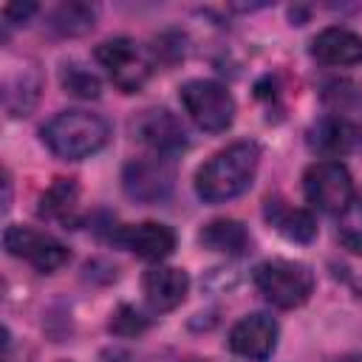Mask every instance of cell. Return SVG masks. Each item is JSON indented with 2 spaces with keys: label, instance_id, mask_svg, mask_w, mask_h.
<instances>
[{
  "label": "cell",
  "instance_id": "cell-1",
  "mask_svg": "<svg viewBox=\"0 0 362 362\" xmlns=\"http://www.w3.org/2000/svg\"><path fill=\"white\" fill-rule=\"evenodd\" d=\"M260 164V147L255 141H238L226 150L215 153L198 173H195V192L206 204H221L238 198L249 189Z\"/></svg>",
  "mask_w": 362,
  "mask_h": 362
},
{
  "label": "cell",
  "instance_id": "cell-2",
  "mask_svg": "<svg viewBox=\"0 0 362 362\" xmlns=\"http://www.w3.org/2000/svg\"><path fill=\"white\" fill-rule=\"evenodd\" d=\"M110 139V124L90 110H62L42 127L45 147L68 161H79L102 150Z\"/></svg>",
  "mask_w": 362,
  "mask_h": 362
},
{
  "label": "cell",
  "instance_id": "cell-3",
  "mask_svg": "<svg viewBox=\"0 0 362 362\" xmlns=\"http://www.w3.org/2000/svg\"><path fill=\"white\" fill-rule=\"evenodd\" d=\"M257 291L277 308H297L314 291V274L297 260H266L255 269Z\"/></svg>",
  "mask_w": 362,
  "mask_h": 362
},
{
  "label": "cell",
  "instance_id": "cell-4",
  "mask_svg": "<svg viewBox=\"0 0 362 362\" xmlns=\"http://www.w3.org/2000/svg\"><path fill=\"white\" fill-rule=\"evenodd\" d=\"M181 105L187 110V116L209 133H221L232 124L235 119V99L232 93L212 79H189L181 85L178 90Z\"/></svg>",
  "mask_w": 362,
  "mask_h": 362
},
{
  "label": "cell",
  "instance_id": "cell-5",
  "mask_svg": "<svg viewBox=\"0 0 362 362\" xmlns=\"http://www.w3.org/2000/svg\"><path fill=\"white\" fill-rule=\"evenodd\" d=\"M303 192L314 209L325 215H342L354 201V181L345 164L317 161L303 175Z\"/></svg>",
  "mask_w": 362,
  "mask_h": 362
},
{
  "label": "cell",
  "instance_id": "cell-6",
  "mask_svg": "<svg viewBox=\"0 0 362 362\" xmlns=\"http://www.w3.org/2000/svg\"><path fill=\"white\" fill-rule=\"evenodd\" d=\"M96 59L107 71L110 82L124 93L139 90L150 76V57L139 48V42H133L127 37L105 40L96 48Z\"/></svg>",
  "mask_w": 362,
  "mask_h": 362
},
{
  "label": "cell",
  "instance_id": "cell-7",
  "mask_svg": "<svg viewBox=\"0 0 362 362\" xmlns=\"http://www.w3.org/2000/svg\"><path fill=\"white\" fill-rule=\"evenodd\" d=\"M3 246L11 257L31 263L37 272H54L62 263H68V249L48 232H40L31 226H17V223L8 226L3 235Z\"/></svg>",
  "mask_w": 362,
  "mask_h": 362
},
{
  "label": "cell",
  "instance_id": "cell-8",
  "mask_svg": "<svg viewBox=\"0 0 362 362\" xmlns=\"http://www.w3.org/2000/svg\"><path fill=\"white\" fill-rule=\"evenodd\" d=\"M175 173L164 156H147V158H133L124 164L122 173V187L133 201L141 204H156L164 201L173 192Z\"/></svg>",
  "mask_w": 362,
  "mask_h": 362
},
{
  "label": "cell",
  "instance_id": "cell-9",
  "mask_svg": "<svg viewBox=\"0 0 362 362\" xmlns=\"http://www.w3.org/2000/svg\"><path fill=\"white\" fill-rule=\"evenodd\" d=\"M133 133L141 144H147L156 156H175L187 147V130L184 124L178 122L175 113L164 110V107H153V110H144L136 122H133Z\"/></svg>",
  "mask_w": 362,
  "mask_h": 362
},
{
  "label": "cell",
  "instance_id": "cell-10",
  "mask_svg": "<svg viewBox=\"0 0 362 362\" xmlns=\"http://www.w3.org/2000/svg\"><path fill=\"white\" fill-rule=\"evenodd\" d=\"M277 345V322L269 314H249L229 331V348L252 362H266Z\"/></svg>",
  "mask_w": 362,
  "mask_h": 362
},
{
  "label": "cell",
  "instance_id": "cell-11",
  "mask_svg": "<svg viewBox=\"0 0 362 362\" xmlns=\"http://www.w3.org/2000/svg\"><path fill=\"white\" fill-rule=\"evenodd\" d=\"M113 240L122 243L124 249H130L133 255L144 257V260H161L175 249V232L164 223H156V221L119 226L113 232Z\"/></svg>",
  "mask_w": 362,
  "mask_h": 362
},
{
  "label": "cell",
  "instance_id": "cell-12",
  "mask_svg": "<svg viewBox=\"0 0 362 362\" xmlns=\"http://www.w3.org/2000/svg\"><path fill=\"white\" fill-rule=\"evenodd\" d=\"M141 288H144V300L150 303L153 311H173L175 305L184 303V297L189 291V277L184 269L156 266V269L144 272Z\"/></svg>",
  "mask_w": 362,
  "mask_h": 362
},
{
  "label": "cell",
  "instance_id": "cell-13",
  "mask_svg": "<svg viewBox=\"0 0 362 362\" xmlns=\"http://www.w3.org/2000/svg\"><path fill=\"white\" fill-rule=\"evenodd\" d=\"M311 57L322 65H356L362 62V37L331 25L311 40Z\"/></svg>",
  "mask_w": 362,
  "mask_h": 362
},
{
  "label": "cell",
  "instance_id": "cell-14",
  "mask_svg": "<svg viewBox=\"0 0 362 362\" xmlns=\"http://www.w3.org/2000/svg\"><path fill=\"white\" fill-rule=\"evenodd\" d=\"M266 221L288 240L294 243H308L317 238V221L308 209H297L291 204H286L283 198H269L263 206Z\"/></svg>",
  "mask_w": 362,
  "mask_h": 362
},
{
  "label": "cell",
  "instance_id": "cell-15",
  "mask_svg": "<svg viewBox=\"0 0 362 362\" xmlns=\"http://www.w3.org/2000/svg\"><path fill=\"white\" fill-rule=\"evenodd\" d=\"M198 240L204 249L209 252H221V255H246L249 246H252V235L246 232V226L240 221H232V218H215L209 221L201 232H198Z\"/></svg>",
  "mask_w": 362,
  "mask_h": 362
},
{
  "label": "cell",
  "instance_id": "cell-16",
  "mask_svg": "<svg viewBox=\"0 0 362 362\" xmlns=\"http://www.w3.org/2000/svg\"><path fill=\"white\" fill-rule=\"evenodd\" d=\"M79 187L74 178H57L40 198V215L54 221H71L76 212Z\"/></svg>",
  "mask_w": 362,
  "mask_h": 362
},
{
  "label": "cell",
  "instance_id": "cell-17",
  "mask_svg": "<svg viewBox=\"0 0 362 362\" xmlns=\"http://www.w3.org/2000/svg\"><path fill=\"white\" fill-rule=\"evenodd\" d=\"M93 20H96V11L88 3H62L51 11L48 25L62 37H76V34L90 31Z\"/></svg>",
  "mask_w": 362,
  "mask_h": 362
},
{
  "label": "cell",
  "instance_id": "cell-18",
  "mask_svg": "<svg viewBox=\"0 0 362 362\" xmlns=\"http://www.w3.org/2000/svg\"><path fill=\"white\" fill-rule=\"evenodd\" d=\"M351 139H354V133H351V127H348L345 122H339V119H325V122H320V124L311 130L308 144H311L317 153L337 156V153H345V150L351 147Z\"/></svg>",
  "mask_w": 362,
  "mask_h": 362
},
{
  "label": "cell",
  "instance_id": "cell-19",
  "mask_svg": "<svg viewBox=\"0 0 362 362\" xmlns=\"http://www.w3.org/2000/svg\"><path fill=\"white\" fill-rule=\"evenodd\" d=\"M59 79H62V88L68 93L79 96V99H96L99 96V79L90 71H85L82 65H74V62L65 65L62 74H59Z\"/></svg>",
  "mask_w": 362,
  "mask_h": 362
},
{
  "label": "cell",
  "instance_id": "cell-20",
  "mask_svg": "<svg viewBox=\"0 0 362 362\" xmlns=\"http://www.w3.org/2000/svg\"><path fill=\"white\" fill-rule=\"evenodd\" d=\"M147 328V317H141L133 305H119L110 314V331L119 337H136Z\"/></svg>",
  "mask_w": 362,
  "mask_h": 362
},
{
  "label": "cell",
  "instance_id": "cell-21",
  "mask_svg": "<svg viewBox=\"0 0 362 362\" xmlns=\"http://www.w3.org/2000/svg\"><path fill=\"white\" fill-rule=\"evenodd\" d=\"M34 8H37L34 3H8V6L3 8V17H6L8 23H23Z\"/></svg>",
  "mask_w": 362,
  "mask_h": 362
},
{
  "label": "cell",
  "instance_id": "cell-22",
  "mask_svg": "<svg viewBox=\"0 0 362 362\" xmlns=\"http://www.w3.org/2000/svg\"><path fill=\"white\" fill-rule=\"evenodd\" d=\"M342 240L351 246V252L362 255V235H342Z\"/></svg>",
  "mask_w": 362,
  "mask_h": 362
},
{
  "label": "cell",
  "instance_id": "cell-23",
  "mask_svg": "<svg viewBox=\"0 0 362 362\" xmlns=\"http://www.w3.org/2000/svg\"><path fill=\"white\" fill-rule=\"evenodd\" d=\"M331 362H362V356H354V354H345V356H337Z\"/></svg>",
  "mask_w": 362,
  "mask_h": 362
},
{
  "label": "cell",
  "instance_id": "cell-24",
  "mask_svg": "<svg viewBox=\"0 0 362 362\" xmlns=\"http://www.w3.org/2000/svg\"><path fill=\"white\" fill-rule=\"evenodd\" d=\"M189 362H195V359H189Z\"/></svg>",
  "mask_w": 362,
  "mask_h": 362
}]
</instances>
